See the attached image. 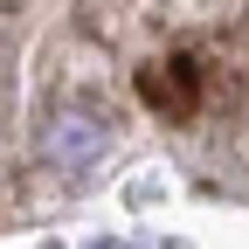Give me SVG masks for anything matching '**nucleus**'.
I'll use <instances>...</instances> for the list:
<instances>
[{
    "label": "nucleus",
    "instance_id": "1",
    "mask_svg": "<svg viewBox=\"0 0 249 249\" xmlns=\"http://www.w3.org/2000/svg\"><path fill=\"white\" fill-rule=\"evenodd\" d=\"M42 152L55 166H90V160H104V124L83 111H55L42 124Z\"/></svg>",
    "mask_w": 249,
    "mask_h": 249
},
{
    "label": "nucleus",
    "instance_id": "2",
    "mask_svg": "<svg viewBox=\"0 0 249 249\" xmlns=\"http://www.w3.org/2000/svg\"><path fill=\"white\" fill-rule=\"evenodd\" d=\"M145 104L152 111H166V118H187L194 111V70H187V62H166V70H145Z\"/></svg>",
    "mask_w": 249,
    "mask_h": 249
}]
</instances>
